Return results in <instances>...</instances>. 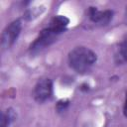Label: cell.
I'll return each instance as SVG.
<instances>
[{"label":"cell","mask_w":127,"mask_h":127,"mask_svg":"<svg viewBox=\"0 0 127 127\" xmlns=\"http://www.w3.org/2000/svg\"><path fill=\"white\" fill-rule=\"evenodd\" d=\"M96 62V55L88 48L76 47L68 54V63L76 72L84 73Z\"/></svg>","instance_id":"6da1fadb"},{"label":"cell","mask_w":127,"mask_h":127,"mask_svg":"<svg viewBox=\"0 0 127 127\" xmlns=\"http://www.w3.org/2000/svg\"><path fill=\"white\" fill-rule=\"evenodd\" d=\"M22 29V24L19 19L10 23L3 31L1 36V48L2 50L9 49L17 40Z\"/></svg>","instance_id":"7a4b0ae2"},{"label":"cell","mask_w":127,"mask_h":127,"mask_svg":"<svg viewBox=\"0 0 127 127\" xmlns=\"http://www.w3.org/2000/svg\"><path fill=\"white\" fill-rule=\"evenodd\" d=\"M53 91V83L50 78H41L34 88V98L37 102L43 103L48 100Z\"/></svg>","instance_id":"3957f363"},{"label":"cell","mask_w":127,"mask_h":127,"mask_svg":"<svg viewBox=\"0 0 127 127\" xmlns=\"http://www.w3.org/2000/svg\"><path fill=\"white\" fill-rule=\"evenodd\" d=\"M57 36H58V35H57L56 33H54L51 29H49L48 27L45 28L44 30H42V31L40 32L39 37L33 42V44H32L31 47H30V50H31L32 52L41 51L42 49H44V48H46L47 46L51 45V44L55 41V39H56Z\"/></svg>","instance_id":"277c9868"},{"label":"cell","mask_w":127,"mask_h":127,"mask_svg":"<svg viewBox=\"0 0 127 127\" xmlns=\"http://www.w3.org/2000/svg\"><path fill=\"white\" fill-rule=\"evenodd\" d=\"M88 15L92 22L97 23L99 25H107L112 19L113 13L110 10L99 11L94 7H90L88 9Z\"/></svg>","instance_id":"5b68a950"},{"label":"cell","mask_w":127,"mask_h":127,"mask_svg":"<svg viewBox=\"0 0 127 127\" xmlns=\"http://www.w3.org/2000/svg\"><path fill=\"white\" fill-rule=\"evenodd\" d=\"M68 23H69V20L66 17L62 16V15H58V16H55L51 20L48 28L51 29L57 35H60L61 33H63L65 30Z\"/></svg>","instance_id":"8992f818"},{"label":"cell","mask_w":127,"mask_h":127,"mask_svg":"<svg viewBox=\"0 0 127 127\" xmlns=\"http://www.w3.org/2000/svg\"><path fill=\"white\" fill-rule=\"evenodd\" d=\"M117 62L120 64L127 63V36L123 39V41L120 43L117 54H116Z\"/></svg>","instance_id":"52a82bcc"},{"label":"cell","mask_w":127,"mask_h":127,"mask_svg":"<svg viewBox=\"0 0 127 127\" xmlns=\"http://www.w3.org/2000/svg\"><path fill=\"white\" fill-rule=\"evenodd\" d=\"M15 119V113L12 109H8L6 112H2L0 119V127H8V125Z\"/></svg>","instance_id":"ba28073f"},{"label":"cell","mask_w":127,"mask_h":127,"mask_svg":"<svg viewBox=\"0 0 127 127\" xmlns=\"http://www.w3.org/2000/svg\"><path fill=\"white\" fill-rule=\"evenodd\" d=\"M68 105V100L64 99V100H60L57 103V109L59 111H63L64 109H65V107Z\"/></svg>","instance_id":"9c48e42d"},{"label":"cell","mask_w":127,"mask_h":127,"mask_svg":"<svg viewBox=\"0 0 127 127\" xmlns=\"http://www.w3.org/2000/svg\"><path fill=\"white\" fill-rule=\"evenodd\" d=\"M124 115L127 116V93H126V98H125V103H124Z\"/></svg>","instance_id":"30bf717a"}]
</instances>
